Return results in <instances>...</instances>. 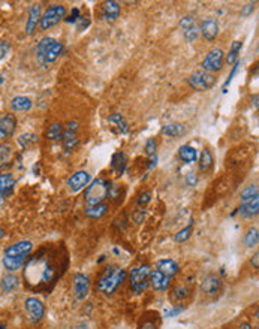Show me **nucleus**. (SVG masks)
Returning a JSON list of instances; mask_svg holds the SVG:
<instances>
[{"label":"nucleus","mask_w":259,"mask_h":329,"mask_svg":"<svg viewBox=\"0 0 259 329\" xmlns=\"http://www.w3.org/2000/svg\"><path fill=\"white\" fill-rule=\"evenodd\" d=\"M192 232H193V220H190V223H189L184 229H181L178 233H175L174 239H175L177 242H183V241H186V239L190 238Z\"/></svg>","instance_id":"e433bc0d"},{"label":"nucleus","mask_w":259,"mask_h":329,"mask_svg":"<svg viewBox=\"0 0 259 329\" xmlns=\"http://www.w3.org/2000/svg\"><path fill=\"white\" fill-rule=\"evenodd\" d=\"M258 198H259V190H258L256 184H250L241 192V204H247V202L258 199Z\"/></svg>","instance_id":"7c9ffc66"},{"label":"nucleus","mask_w":259,"mask_h":329,"mask_svg":"<svg viewBox=\"0 0 259 329\" xmlns=\"http://www.w3.org/2000/svg\"><path fill=\"white\" fill-rule=\"evenodd\" d=\"M196 181H198L196 175H193V172H190V174L187 175V184H189V186H195Z\"/></svg>","instance_id":"603ef678"},{"label":"nucleus","mask_w":259,"mask_h":329,"mask_svg":"<svg viewBox=\"0 0 259 329\" xmlns=\"http://www.w3.org/2000/svg\"><path fill=\"white\" fill-rule=\"evenodd\" d=\"M183 310H184V307H177V308H171V310H168V311H166V316H169V317H174V316L180 314V313H181Z\"/></svg>","instance_id":"3c124183"},{"label":"nucleus","mask_w":259,"mask_h":329,"mask_svg":"<svg viewBox=\"0 0 259 329\" xmlns=\"http://www.w3.org/2000/svg\"><path fill=\"white\" fill-rule=\"evenodd\" d=\"M241 42L240 41H234L232 42V45H231V50H229V53H228V56H226V63L228 65H234V63H237L238 62V54H240V51H241Z\"/></svg>","instance_id":"473e14b6"},{"label":"nucleus","mask_w":259,"mask_h":329,"mask_svg":"<svg viewBox=\"0 0 259 329\" xmlns=\"http://www.w3.org/2000/svg\"><path fill=\"white\" fill-rule=\"evenodd\" d=\"M258 257H259V253L256 251V253H255V256L250 259V265L253 266V269H258Z\"/></svg>","instance_id":"864d4df0"},{"label":"nucleus","mask_w":259,"mask_h":329,"mask_svg":"<svg viewBox=\"0 0 259 329\" xmlns=\"http://www.w3.org/2000/svg\"><path fill=\"white\" fill-rule=\"evenodd\" d=\"M89 24H90V20H89L87 17H80V18L77 20V27H78V30H84L86 27H89Z\"/></svg>","instance_id":"de8ad7c7"},{"label":"nucleus","mask_w":259,"mask_h":329,"mask_svg":"<svg viewBox=\"0 0 259 329\" xmlns=\"http://www.w3.org/2000/svg\"><path fill=\"white\" fill-rule=\"evenodd\" d=\"M24 308L27 311V316L30 319L32 323H38L42 320V317L45 316V305L42 304L41 299L32 296V298H27L24 301Z\"/></svg>","instance_id":"1a4fd4ad"},{"label":"nucleus","mask_w":259,"mask_h":329,"mask_svg":"<svg viewBox=\"0 0 259 329\" xmlns=\"http://www.w3.org/2000/svg\"><path fill=\"white\" fill-rule=\"evenodd\" d=\"M63 53V44L53 38H42L36 48V60L42 66L54 63Z\"/></svg>","instance_id":"7ed1b4c3"},{"label":"nucleus","mask_w":259,"mask_h":329,"mask_svg":"<svg viewBox=\"0 0 259 329\" xmlns=\"http://www.w3.org/2000/svg\"><path fill=\"white\" fill-rule=\"evenodd\" d=\"M238 213H240L241 217H246V219L256 217L258 213H259V198L253 199L247 204H241L240 208H238Z\"/></svg>","instance_id":"5701e85b"},{"label":"nucleus","mask_w":259,"mask_h":329,"mask_svg":"<svg viewBox=\"0 0 259 329\" xmlns=\"http://www.w3.org/2000/svg\"><path fill=\"white\" fill-rule=\"evenodd\" d=\"M213 162H214V159H213L211 151H210L208 148L202 150V153H201V156H199V171H201L202 174L208 172V171L211 169V166H213Z\"/></svg>","instance_id":"cd10ccee"},{"label":"nucleus","mask_w":259,"mask_h":329,"mask_svg":"<svg viewBox=\"0 0 259 329\" xmlns=\"http://www.w3.org/2000/svg\"><path fill=\"white\" fill-rule=\"evenodd\" d=\"M65 17H66V8L63 5H53L47 8L45 12L41 15L39 26L42 30H50L51 27L57 26Z\"/></svg>","instance_id":"423d86ee"},{"label":"nucleus","mask_w":259,"mask_h":329,"mask_svg":"<svg viewBox=\"0 0 259 329\" xmlns=\"http://www.w3.org/2000/svg\"><path fill=\"white\" fill-rule=\"evenodd\" d=\"M108 211V205L107 204H98V205H90L86 208V214L90 219H101L107 214Z\"/></svg>","instance_id":"c756f323"},{"label":"nucleus","mask_w":259,"mask_h":329,"mask_svg":"<svg viewBox=\"0 0 259 329\" xmlns=\"http://www.w3.org/2000/svg\"><path fill=\"white\" fill-rule=\"evenodd\" d=\"M17 129V117L14 114H5L0 117V138L6 139L14 135Z\"/></svg>","instance_id":"ddd939ff"},{"label":"nucleus","mask_w":259,"mask_h":329,"mask_svg":"<svg viewBox=\"0 0 259 329\" xmlns=\"http://www.w3.org/2000/svg\"><path fill=\"white\" fill-rule=\"evenodd\" d=\"M255 329H258V328H255Z\"/></svg>","instance_id":"e2e57ef3"},{"label":"nucleus","mask_w":259,"mask_h":329,"mask_svg":"<svg viewBox=\"0 0 259 329\" xmlns=\"http://www.w3.org/2000/svg\"><path fill=\"white\" fill-rule=\"evenodd\" d=\"M120 5L117 3V2H105L104 3V8H102V15H104V18L105 20H111V21H114V20H117L119 17H120Z\"/></svg>","instance_id":"b1692460"},{"label":"nucleus","mask_w":259,"mask_h":329,"mask_svg":"<svg viewBox=\"0 0 259 329\" xmlns=\"http://www.w3.org/2000/svg\"><path fill=\"white\" fill-rule=\"evenodd\" d=\"M156 150H157V142H156L154 138H150V139L145 142V153H147V156H148V157L156 156Z\"/></svg>","instance_id":"37998d69"},{"label":"nucleus","mask_w":259,"mask_h":329,"mask_svg":"<svg viewBox=\"0 0 259 329\" xmlns=\"http://www.w3.org/2000/svg\"><path fill=\"white\" fill-rule=\"evenodd\" d=\"M39 21H41V5L36 3L29 9V18H27V23H26V33L32 35L36 30Z\"/></svg>","instance_id":"f3484780"},{"label":"nucleus","mask_w":259,"mask_h":329,"mask_svg":"<svg viewBox=\"0 0 259 329\" xmlns=\"http://www.w3.org/2000/svg\"><path fill=\"white\" fill-rule=\"evenodd\" d=\"M90 180L92 178L87 171H77L68 178V187L72 193H78L89 186Z\"/></svg>","instance_id":"9b49d317"},{"label":"nucleus","mask_w":259,"mask_h":329,"mask_svg":"<svg viewBox=\"0 0 259 329\" xmlns=\"http://www.w3.org/2000/svg\"><path fill=\"white\" fill-rule=\"evenodd\" d=\"M27 259H29V256H3L2 263L8 271L15 272L17 269H20L26 263Z\"/></svg>","instance_id":"4be33fe9"},{"label":"nucleus","mask_w":259,"mask_h":329,"mask_svg":"<svg viewBox=\"0 0 259 329\" xmlns=\"http://www.w3.org/2000/svg\"><path fill=\"white\" fill-rule=\"evenodd\" d=\"M38 141V136L35 135V133H21L20 136H18V144L23 147V148H29V147H32L35 142Z\"/></svg>","instance_id":"c9c22d12"},{"label":"nucleus","mask_w":259,"mask_h":329,"mask_svg":"<svg viewBox=\"0 0 259 329\" xmlns=\"http://www.w3.org/2000/svg\"><path fill=\"white\" fill-rule=\"evenodd\" d=\"M110 181H107L105 178L99 177L96 180H93L92 183H89L87 189H86V204L87 207L90 205H98V204H104V201L107 199L108 195V189H110Z\"/></svg>","instance_id":"20e7f679"},{"label":"nucleus","mask_w":259,"mask_h":329,"mask_svg":"<svg viewBox=\"0 0 259 329\" xmlns=\"http://www.w3.org/2000/svg\"><path fill=\"white\" fill-rule=\"evenodd\" d=\"M186 132H187V127L183 123H168L162 129V133L168 138H180L186 135Z\"/></svg>","instance_id":"412c9836"},{"label":"nucleus","mask_w":259,"mask_h":329,"mask_svg":"<svg viewBox=\"0 0 259 329\" xmlns=\"http://www.w3.org/2000/svg\"><path fill=\"white\" fill-rule=\"evenodd\" d=\"M12 156V147L9 144H0V165H5L9 162Z\"/></svg>","instance_id":"4c0bfd02"},{"label":"nucleus","mask_w":259,"mask_h":329,"mask_svg":"<svg viewBox=\"0 0 259 329\" xmlns=\"http://www.w3.org/2000/svg\"><path fill=\"white\" fill-rule=\"evenodd\" d=\"M150 201H151V193H150V192H144V193H141V195L138 196L136 205H138L139 208H144Z\"/></svg>","instance_id":"c03bdc74"},{"label":"nucleus","mask_w":259,"mask_h":329,"mask_svg":"<svg viewBox=\"0 0 259 329\" xmlns=\"http://www.w3.org/2000/svg\"><path fill=\"white\" fill-rule=\"evenodd\" d=\"M253 9H255V6H253L252 3H250V5H246V8L243 9V12H241V14H243V15H249V14H252V12H253Z\"/></svg>","instance_id":"5fc2aeb1"},{"label":"nucleus","mask_w":259,"mask_h":329,"mask_svg":"<svg viewBox=\"0 0 259 329\" xmlns=\"http://www.w3.org/2000/svg\"><path fill=\"white\" fill-rule=\"evenodd\" d=\"M11 110L12 111H17V112H24V111H29L32 108V101L26 96H15L12 101H11Z\"/></svg>","instance_id":"a878e982"},{"label":"nucleus","mask_w":259,"mask_h":329,"mask_svg":"<svg viewBox=\"0 0 259 329\" xmlns=\"http://www.w3.org/2000/svg\"><path fill=\"white\" fill-rule=\"evenodd\" d=\"M0 286H2V289H3L5 292H12V290L18 286V278H17L15 275L9 274V275H6V277L2 278V283H0Z\"/></svg>","instance_id":"f704fd0d"},{"label":"nucleus","mask_w":259,"mask_h":329,"mask_svg":"<svg viewBox=\"0 0 259 329\" xmlns=\"http://www.w3.org/2000/svg\"><path fill=\"white\" fill-rule=\"evenodd\" d=\"M0 329H6V325H5V323H0Z\"/></svg>","instance_id":"052dcab7"},{"label":"nucleus","mask_w":259,"mask_h":329,"mask_svg":"<svg viewBox=\"0 0 259 329\" xmlns=\"http://www.w3.org/2000/svg\"><path fill=\"white\" fill-rule=\"evenodd\" d=\"M75 329H87V325H86V323H81V325H78Z\"/></svg>","instance_id":"4d7b16f0"},{"label":"nucleus","mask_w":259,"mask_h":329,"mask_svg":"<svg viewBox=\"0 0 259 329\" xmlns=\"http://www.w3.org/2000/svg\"><path fill=\"white\" fill-rule=\"evenodd\" d=\"M145 219V210L144 208H138L136 211H133L132 214V220L136 223V224H141Z\"/></svg>","instance_id":"a18cd8bd"},{"label":"nucleus","mask_w":259,"mask_h":329,"mask_svg":"<svg viewBox=\"0 0 259 329\" xmlns=\"http://www.w3.org/2000/svg\"><path fill=\"white\" fill-rule=\"evenodd\" d=\"M90 289V281L89 277L83 272H77L74 275V295L77 301H83L87 298Z\"/></svg>","instance_id":"f8f14e48"},{"label":"nucleus","mask_w":259,"mask_h":329,"mask_svg":"<svg viewBox=\"0 0 259 329\" xmlns=\"http://www.w3.org/2000/svg\"><path fill=\"white\" fill-rule=\"evenodd\" d=\"M14 186H15V180L11 174H0V193L3 196L11 195Z\"/></svg>","instance_id":"bb28decb"},{"label":"nucleus","mask_w":259,"mask_h":329,"mask_svg":"<svg viewBox=\"0 0 259 329\" xmlns=\"http://www.w3.org/2000/svg\"><path fill=\"white\" fill-rule=\"evenodd\" d=\"M68 268V254L63 247L42 248L29 257L24 280L35 290H48Z\"/></svg>","instance_id":"f257e3e1"},{"label":"nucleus","mask_w":259,"mask_h":329,"mask_svg":"<svg viewBox=\"0 0 259 329\" xmlns=\"http://www.w3.org/2000/svg\"><path fill=\"white\" fill-rule=\"evenodd\" d=\"M238 66H240V62H237V63H234V66H232V71H231V74H229V77H228V80L225 81V84H223V92H226V89H228V86L231 84V81H232V78L235 77V74H237V71H238Z\"/></svg>","instance_id":"49530a36"},{"label":"nucleus","mask_w":259,"mask_h":329,"mask_svg":"<svg viewBox=\"0 0 259 329\" xmlns=\"http://www.w3.org/2000/svg\"><path fill=\"white\" fill-rule=\"evenodd\" d=\"M128 156L126 153L123 151H117L113 154V159H111V169L116 175H122L125 171H126V166H128Z\"/></svg>","instance_id":"6ab92c4d"},{"label":"nucleus","mask_w":259,"mask_h":329,"mask_svg":"<svg viewBox=\"0 0 259 329\" xmlns=\"http://www.w3.org/2000/svg\"><path fill=\"white\" fill-rule=\"evenodd\" d=\"M217 78L214 74H210V72H205V71H196L193 74L189 75L187 78V83L189 86L196 90V92H207L210 90L211 87H214Z\"/></svg>","instance_id":"0eeeda50"},{"label":"nucleus","mask_w":259,"mask_h":329,"mask_svg":"<svg viewBox=\"0 0 259 329\" xmlns=\"http://www.w3.org/2000/svg\"><path fill=\"white\" fill-rule=\"evenodd\" d=\"M33 250V244L30 241H18L15 244H11L6 250H5V256H30Z\"/></svg>","instance_id":"2eb2a0df"},{"label":"nucleus","mask_w":259,"mask_h":329,"mask_svg":"<svg viewBox=\"0 0 259 329\" xmlns=\"http://www.w3.org/2000/svg\"><path fill=\"white\" fill-rule=\"evenodd\" d=\"M225 63V54L220 48H213L211 51H208V54L205 56V59L202 60V71L214 74L222 71Z\"/></svg>","instance_id":"6e6552de"},{"label":"nucleus","mask_w":259,"mask_h":329,"mask_svg":"<svg viewBox=\"0 0 259 329\" xmlns=\"http://www.w3.org/2000/svg\"><path fill=\"white\" fill-rule=\"evenodd\" d=\"M63 132H65V127L60 123H53L47 129L45 138L50 141H60V139H63Z\"/></svg>","instance_id":"c85d7f7f"},{"label":"nucleus","mask_w":259,"mask_h":329,"mask_svg":"<svg viewBox=\"0 0 259 329\" xmlns=\"http://www.w3.org/2000/svg\"><path fill=\"white\" fill-rule=\"evenodd\" d=\"M148 277H150V266L142 263L138 266H133L129 271V281L130 289L135 295H141L148 287Z\"/></svg>","instance_id":"39448f33"},{"label":"nucleus","mask_w":259,"mask_h":329,"mask_svg":"<svg viewBox=\"0 0 259 329\" xmlns=\"http://www.w3.org/2000/svg\"><path fill=\"white\" fill-rule=\"evenodd\" d=\"M11 50V45L6 42V41H3V42H0V59H3L5 56H6V53Z\"/></svg>","instance_id":"09e8293b"},{"label":"nucleus","mask_w":259,"mask_h":329,"mask_svg":"<svg viewBox=\"0 0 259 329\" xmlns=\"http://www.w3.org/2000/svg\"><path fill=\"white\" fill-rule=\"evenodd\" d=\"M3 81H5V80H3V77L0 75V84H3Z\"/></svg>","instance_id":"680f3d73"},{"label":"nucleus","mask_w":259,"mask_h":329,"mask_svg":"<svg viewBox=\"0 0 259 329\" xmlns=\"http://www.w3.org/2000/svg\"><path fill=\"white\" fill-rule=\"evenodd\" d=\"M128 272L117 266V265H108L104 272L99 275L96 281V289L104 295H113L126 280Z\"/></svg>","instance_id":"f03ea898"},{"label":"nucleus","mask_w":259,"mask_h":329,"mask_svg":"<svg viewBox=\"0 0 259 329\" xmlns=\"http://www.w3.org/2000/svg\"><path fill=\"white\" fill-rule=\"evenodd\" d=\"M154 266H156V269L157 271H160V272H163L165 275H168L169 278H172L177 272H178V263L175 262V260H172V259H160V260H157L156 263H154Z\"/></svg>","instance_id":"a211bd4d"},{"label":"nucleus","mask_w":259,"mask_h":329,"mask_svg":"<svg viewBox=\"0 0 259 329\" xmlns=\"http://www.w3.org/2000/svg\"><path fill=\"white\" fill-rule=\"evenodd\" d=\"M3 236H5V229L0 227V238H3Z\"/></svg>","instance_id":"13d9d810"},{"label":"nucleus","mask_w":259,"mask_h":329,"mask_svg":"<svg viewBox=\"0 0 259 329\" xmlns=\"http://www.w3.org/2000/svg\"><path fill=\"white\" fill-rule=\"evenodd\" d=\"M3 198H5V196H3L2 193H0V204H3Z\"/></svg>","instance_id":"bf43d9fd"},{"label":"nucleus","mask_w":259,"mask_h":329,"mask_svg":"<svg viewBox=\"0 0 259 329\" xmlns=\"http://www.w3.org/2000/svg\"><path fill=\"white\" fill-rule=\"evenodd\" d=\"M80 144V139L78 136H74V138H63V145L66 148V151H72L78 147Z\"/></svg>","instance_id":"a19ab883"},{"label":"nucleus","mask_w":259,"mask_h":329,"mask_svg":"<svg viewBox=\"0 0 259 329\" xmlns=\"http://www.w3.org/2000/svg\"><path fill=\"white\" fill-rule=\"evenodd\" d=\"M220 289V278L214 274L207 275L202 281H201V290L207 295H214L217 293Z\"/></svg>","instance_id":"aec40b11"},{"label":"nucleus","mask_w":259,"mask_h":329,"mask_svg":"<svg viewBox=\"0 0 259 329\" xmlns=\"http://www.w3.org/2000/svg\"><path fill=\"white\" fill-rule=\"evenodd\" d=\"M139 329H157L156 320L151 319V317L144 316L142 320H141V323H139Z\"/></svg>","instance_id":"79ce46f5"},{"label":"nucleus","mask_w":259,"mask_h":329,"mask_svg":"<svg viewBox=\"0 0 259 329\" xmlns=\"http://www.w3.org/2000/svg\"><path fill=\"white\" fill-rule=\"evenodd\" d=\"M199 33L204 36L205 41L211 42L217 38L219 35V23L214 18H207L205 21H202L199 24Z\"/></svg>","instance_id":"4468645a"},{"label":"nucleus","mask_w":259,"mask_h":329,"mask_svg":"<svg viewBox=\"0 0 259 329\" xmlns=\"http://www.w3.org/2000/svg\"><path fill=\"white\" fill-rule=\"evenodd\" d=\"M258 241H259V232H258V227L253 226V227H250V229L246 232V235H244V244H246L249 248H252V247H255V245H258Z\"/></svg>","instance_id":"72a5a7b5"},{"label":"nucleus","mask_w":259,"mask_h":329,"mask_svg":"<svg viewBox=\"0 0 259 329\" xmlns=\"http://www.w3.org/2000/svg\"><path fill=\"white\" fill-rule=\"evenodd\" d=\"M252 102H253L255 108H258V95H255V96L252 98Z\"/></svg>","instance_id":"6e6d98bb"},{"label":"nucleus","mask_w":259,"mask_h":329,"mask_svg":"<svg viewBox=\"0 0 259 329\" xmlns=\"http://www.w3.org/2000/svg\"><path fill=\"white\" fill-rule=\"evenodd\" d=\"M107 198H110V199H113V201H120V199H122V187H120L119 184L110 186Z\"/></svg>","instance_id":"ea45409f"},{"label":"nucleus","mask_w":259,"mask_h":329,"mask_svg":"<svg viewBox=\"0 0 259 329\" xmlns=\"http://www.w3.org/2000/svg\"><path fill=\"white\" fill-rule=\"evenodd\" d=\"M180 27L184 33V39L187 42H195L199 36V23L195 17L187 15L180 20Z\"/></svg>","instance_id":"9d476101"},{"label":"nucleus","mask_w":259,"mask_h":329,"mask_svg":"<svg viewBox=\"0 0 259 329\" xmlns=\"http://www.w3.org/2000/svg\"><path fill=\"white\" fill-rule=\"evenodd\" d=\"M178 156H180V159H181L183 162H186V163H193V162L198 160V150H196L195 147L186 144V145H181V147L178 148Z\"/></svg>","instance_id":"393cba45"},{"label":"nucleus","mask_w":259,"mask_h":329,"mask_svg":"<svg viewBox=\"0 0 259 329\" xmlns=\"http://www.w3.org/2000/svg\"><path fill=\"white\" fill-rule=\"evenodd\" d=\"M80 18V9H72V12H71V17L69 18H66V21L68 23H77V20Z\"/></svg>","instance_id":"8fccbe9b"},{"label":"nucleus","mask_w":259,"mask_h":329,"mask_svg":"<svg viewBox=\"0 0 259 329\" xmlns=\"http://www.w3.org/2000/svg\"><path fill=\"white\" fill-rule=\"evenodd\" d=\"M172 296L177 298V299H183V298H187L190 295V287H187L186 284H177L172 290Z\"/></svg>","instance_id":"58836bf2"},{"label":"nucleus","mask_w":259,"mask_h":329,"mask_svg":"<svg viewBox=\"0 0 259 329\" xmlns=\"http://www.w3.org/2000/svg\"><path fill=\"white\" fill-rule=\"evenodd\" d=\"M169 280H171V278H169L168 275H165L163 272H160V271H157V269L150 271L148 283L151 284V287H153L154 290H160V292L168 290V287H169Z\"/></svg>","instance_id":"dca6fc26"},{"label":"nucleus","mask_w":259,"mask_h":329,"mask_svg":"<svg viewBox=\"0 0 259 329\" xmlns=\"http://www.w3.org/2000/svg\"><path fill=\"white\" fill-rule=\"evenodd\" d=\"M108 121L113 123V124H116V126L120 129L122 133H128V132H129V126H128V123H126V120H125V117H123L122 114H119V112L111 114V115L108 117Z\"/></svg>","instance_id":"2f4dec72"}]
</instances>
